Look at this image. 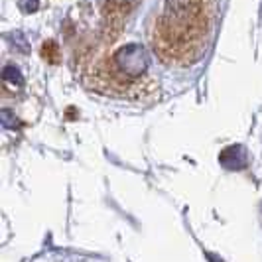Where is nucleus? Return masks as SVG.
Instances as JSON below:
<instances>
[{
  "mask_svg": "<svg viewBox=\"0 0 262 262\" xmlns=\"http://www.w3.org/2000/svg\"><path fill=\"white\" fill-rule=\"evenodd\" d=\"M130 4L132 0H108V22H120Z\"/></svg>",
  "mask_w": 262,
  "mask_h": 262,
  "instance_id": "obj_3",
  "label": "nucleus"
},
{
  "mask_svg": "<svg viewBox=\"0 0 262 262\" xmlns=\"http://www.w3.org/2000/svg\"><path fill=\"white\" fill-rule=\"evenodd\" d=\"M219 160L227 170H243L247 166V152L243 146H231V148L223 150Z\"/></svg>",
  "mask_w": 262,
  "mask_h": 262,
  "instance_id": "obj_2",
  "label": "nucleus"
},
{
  "mask_svg": "<svg viewBox=\"0 0 262 262\" xmlns=\"http://www.w3.org/2000/svg\"><path fill=\"white\" fill-rule=\"evenodd\" d=\"M41 55L43 59H48L50 63H55L57 57H59V50H57V43L55 41H46L43 48H41Z\"/></svg>",
  "mask_w": 262,
  "mask_h": 262,
  "instance_id": "obj_4",
  "label": "nucleus"
},
{
  "mask_svg": "<svg viewBox=\"0 0 262 262\" xmlns=\"http://www.w3.org/2000/svg\"><path fill=\"white\" fill-rule=\"evenodd\" d=\"M215 0H166L152 28V46L170 66H189L205 52Z\"/></svg>",
  "mask_w": 262,
  "mask_h": 262,
  "instance_id": "obj_1",
  "label": "nucleus"
}]
</instances>
